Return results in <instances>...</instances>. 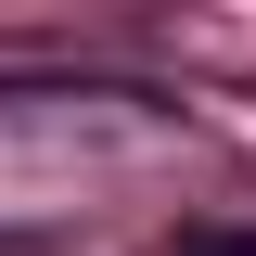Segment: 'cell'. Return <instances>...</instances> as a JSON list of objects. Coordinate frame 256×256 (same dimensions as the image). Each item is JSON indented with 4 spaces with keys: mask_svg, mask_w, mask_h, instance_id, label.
<instances>
[{
    "mask_svg": "<svg viewBox=\"0 0 256 256\" xmlns=\"http://www.w3.org/2000/svg\"><path fill=\"white\" fill-rule=\"evenodd\" d=\"M166 256H256V230H244V218H192Z\"/></svg>",
    "mask_w": 256,
    "mask_h": 256,
    "instance_id": "6da1fadb",
    "label": "cell"
}]
</instances>
